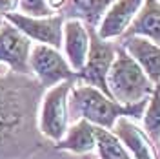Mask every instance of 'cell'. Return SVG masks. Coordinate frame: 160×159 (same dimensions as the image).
I'll return each instance as SVG.
<instances>
[{"mask_svg":"<svg viewBox=\"0 0 160 159\" xmlns=\"http://www.w3.org/2000/svg\"><path fill=\"white\" fill-rule=\"evenodd\" d=\"M115 0H69L60 15L66 20H80L88 28H98Z\"/></svg>","mask_w":160,"mask_h":159,"instance_id":"5bb4252c","label":"cell"},{"mask_svg":"<svg viewBox=\"0 0 160 159\" xmlns=\"http://www.w3.org/2000/svg\"><path fill=\"white\" fill-rule=\"evenodd\" d=\"M144 37L160 46V0H144V6L124 37Z\"/></svg>","mask_w":160,"mask_h":159,"instance_id":"9a60e30c","label":"cell"},{"mask_svg":"<svg viewBox=\"0 0 160 159\" xmlns=\"http://www.w3.org/2000/svg\"><path fill=\"white\" fill-rule=\"evenodd\" d=\"M140 123H142V130L148 134L153 145L160 148V86L155 88L153 95L148 99Z\"/></svg>","mask_w":160,"mask_h":159,"instance_id":"e0dca14e","label":"cell"},{"mask_svg":"<svg viewBox=\"0 0 160 159\" xmlns=\"http://www.w3.org/2000/svg\"><path fill=\"white\" fill-rule=\"evenodd\" d=\"M113 134L120 139L131 159H158V148L137 121L120 117L113 126Z\"/></svg>","mask_w":160,"mask_h":159,"instance_id":"9c48e42d","label":"cell"},{"mask_svg":"<svg viewBox=\"0 0 160 159\" xmlns=\"http://www.w3.org/2000/svg\"><path fill=\"white\" fill-rule=\"evenodd\" d=\"M89 53V30L80 20H66L64 33H62V55L75 75L78 73L88 59Z\"/></svg>","mask_w":160,"mask_h":159,"instance_id":"8fae6325","label":"cell"},{"mask_svg":"<svg viewBox=\"0 0 160 159\" xmlns=\"http://www.w3.org/2000/svg\"><path fill=\"white\" fill-rule=\"evenodd\" d=\"M29 75L44 90H49L66 80H77L66 57L60 50L44 44H33L29 53Z\"/></svg>","mask_w":160,"mask_h":159,"instance_id":"5b68a950","label":"cell"},{"mask_svg":"<svg viewBox=\"0 0 160 159\" xmlns=\"http://www.w3.org/2000/svg\"><path fill=\"white\" fill-rule=\"evenodd\" d=\"M17 11V0H0V15L6 17L8 13Z\"/></svg>","mask_w":160,"mask_h":159,"instance_id":"d6986e66","label":"cell"},{"mask_svg":"<svg viewBox=\"0 0 160 159\" xmlns=\"http://www.w3.org/2000/svg\"><path fill=\"white\" fill-rule=\"evenodd\" d=\"M75 80H66L44 90L37 112V130L44 139L57 145L69 128V93Z\"/></svg>","mask_w":160,"mask_h":159,"instance_id":"3957f363","label":"cell"},{"mask_svg":"<svg viewBox=\"0 0 160 159\" xmlns=\"http://www.w3.org/2000/svg\"><path fill=\"white\" fill-rule=\"evenodd\" d=\"M146 104L148 101L122 106L117 101L108 97L106 93H102L100 90L75 80L69 93V121L75 123L84 119L91 123L93 126L113 130L115 123L120 117H129L138 123L144 115Z\"/></svg>","mask_w":160,"mask_h":159,"instance_id":"6da1fadb","label":"cell"},{"mask_svg":"<svg viewBox=\"0 0 160 159\" xmlns=\"http://www.w3.org/2000/svg\"><path fill=\"white\" fill-rule=\"evenodd\" d=\"M120 48L138 64L142 71L149 77L155 86H160V46L144 37H122L118 40Z\"/></svg>","mask_w":160,"mask_h":159,"instance_id":"30bf717a","label":"cell"},{"mask_svg":"<svg viewBox=\"0 0 160 159\" xmlns=\"http://www.w3.org/2000/svg\"><path fill=\"white\" fill-rule=\"evenodd\" d=\"M53 146L58 152H66V154H73V156H88L97 150L95 126L84 119L75 121L69 124L66 135Z\"/></svg>","mask_w":160,"mask_h":159,"instance_id":"4fadbf2b","label":"cell"},{"mask_svg":"<svg viewBox=\"0 0 160 159\" xmlns=\"http://www.w3.org/2000/svg\"><path fill=\"white\" fill-rule=\"evenodd\" d=\"M142 6H144V0H115L97 28L98 37L104 40H115V42L120 40L131 28Z\"/></svg>","mask_w":160,"mask_h":159,"instance_id":"ba28073f","label":"cell"},{"mask_svg":"<svg viewBox=\"0 0 160 159\" xmlns=\"http://www.w3.org/2000/svg\"><path fill=\"white\" fill-rule=\"evenodd\" d=\"M4 19L11 26H15L24 37H28L33 44H44L55 50H62V33L66 19L60 13L49 17H28L18 11H13L8 13Z\"/></svg>","mask_w":160,"mask_h":159,"instance_id":"8992f818","label":"cell"},{"mask_svg":"<svg viewBox=\"0 0 160 159\" xmlns=\"http://www.w3.org/2000/svg\"><path fill=\"white\" fill-rule=\"evenodd\" d=\"M89 30V53L84 68L77 73V80L82 84H88L93 88L100 90L109 97L108 90V75L113 66V60L117 55L118 40H104L98 37L97 28H88Z\"/></svg>","mask_w":160,"mask_h":159,"instance_id":"277c9868","label":"cell"},{"mask_svg":"<svg viewBox=\"0 0 160 159\" xmlns=\"http://www.w3.org/2000/svg\"><path fill=\"white\" fill-rule=\"evenodd\" d=\"M35 110L29 108H6L0 110V152L18 145L31 132V121Z\"/></svg>","mask_w":160,"mask_h":159,"instance_id":"7c38bea8","label":"cell"},{"mask_svg":"<svg viewBox=\"0 0 160 159\" xmlns=\"http://www.w3.org/2000/svg\"><path fill=\"white\" fill-rule=\"evenodd\" d=\"M17 11L28 17H49L55 15L48 6V0H17Z\"/></svg>","mask_w":160,"mask_h":159,"instance_id":"ac0fdd59","label":"cell"},{"mask_svg":"<svg viewBox=\"0 0 160 159\" xmlns=\"http://www.w3.org/2000/svg\"><path fill=\"white\" fill-rule=\"evenodd\" d=\"M4 22H6V19H4V17H2V15H0V28H2V26H4Z\"/></svg>","mask_w":160,"mask_h":159,"instance_id":"44dd1931","label":"cell"},{"mask_svg":"<svg viewBox=\"0 0 160 159\" xmlns=\"http://www.w3.org/2000/svg\"><path fill=\"white\" fill-rule=\"evenodd\" d=\"M155 88L157 86L142 71V68L118 44L113 66H111L109 75H108L109 97L122 106H129V104L148 101L153 95Z\"/></svg>","mask_w":160,"mask_h":159,"instance_id":"7a4b0ae2","label":"cell"},{"mask_svg":"<svg viewBox=\"0 0 160 159\" xmlns=\"http://www.w3.org/2000/svg\"><path fill=\"white\" fill-rule=\"evenodd\" d=\"M95 135H97V156L98 159H131L128 150L120 139L113 134V130L98 128L95 126Z\"/></svg>","mask_w":160,"mask_h":159,"instance_id":"2e32d148","label":"cell"},{"mask_svg":"<svg viewBox=\"0 0 160 159\" xmlns=\"http://www.w3.org/2000/svg\"><path fill=\"white\" fill-rule=\"evenodd\" d=\"M31 48L33 42L28 37H24L9 22H4L0 28V66L17 75H29Z\"/></svg>","mask_w":160,"mask_h":159,"instance_id":"52a82bcc","label":"cell"},{"mask_svg":"<svg viewBox=\"0 0 160 159\" xmlns=\"http://www.w3.org/2000/svg\"><path fill=\"white\" fill-rule=\"evenodd\" d=\"M68 2H69V0H48V6L51 8L53 13H60V11L66 8Z\"/></svg>","mask_w":160,"mask_h":159,"instance_id":"ffe728a7","label":"cell"}]
</instances>
